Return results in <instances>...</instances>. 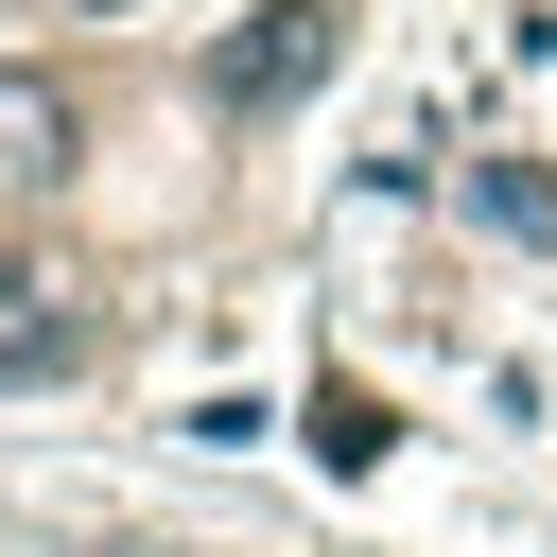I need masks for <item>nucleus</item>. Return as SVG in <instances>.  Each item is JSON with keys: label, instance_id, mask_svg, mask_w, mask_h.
<instances>
[{"label": "nucleus", "instance_id": "obj_3", "mask_svg": "<svg viewBox=\"0 0 557 557\" xmlns=\"http://www.w3.org/2000/svg\"><path fill=\"white\" fill-rule=\"evenodd\" d=\"M470 209H487V226H522V244H557V174H505V157H487V174H470Z\"/></svg>", "mask_w": 557, "mask_h": 557}, {"label": "nucleus", "instance_id": "obj_1", "mask_svg": "<svg viewBox=\"0 0 557 557\" xmlns=\"http://www.w3.org/2000/svg\"><path fill=\"white\" fill-rule=\"evenodd\" d=\"M313 52H331V0H261V35H226V52H209V87H226V104H278Z\"/></svg>", "mask_w": 557, "mask_h": 557}, {"label": "nucleus", "instance_id": "obj_2", "mask_svg": "<svg viewBox=\"0 0 557 557\" xmlns=\"http://www.w3.org/2000/svg\"><path fill=\"white\" fill-rule=\"evenodd\" d=\"M70 348H87V331H70V313H52V296H35L17 261H0V383H52Z\"/></svg>", "mask_w": 557, "mask_h": 557}, {"label": "nucleus", "instance_id": "obj_4", "mask_svg": "<svg viewBox=\"0 0 557 557\" xmlns=\"http://www.w3.org/2000/svg\"><path fill=\"white\" fill-rule=\"evenodd\" d=\"M313 453H331V470H366V453H383V400H348V383H331V400H313Z\"/></svg>", "mask_w": 557, "mask_h": 557}]
</instances>
